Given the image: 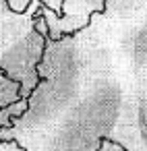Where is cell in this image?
<instances>
[{"label": "cell", "instance_id": "1", "mask_svg": "<svg viewBox=\"0 0 147 151\" xmlns=\"http://www.w3.org/2000/svg\"><path fill=\"white\" fill-rule=\"evenodd\" d=\"M17 15L35 11L50 40L75 35L106 11V0H2Z\"/></svg>", "mask_w": 147, "mask_h": 151}, {"label": "cell", "instance_id": "2", "mask_svg": "<svg viewBox=\"0 0 147 151\" xmlns=\"http://www.w3.org/2000/svg\"><path fill=\"white\" fill-rule=\"evenodd\" d=\"M97 151H128V149H126V147H122L120 143L112 141V139H102V143H99Z\"/></svg>", "mask_w": 147, "mask_h": 151}, {"label": "cell", "instance_id": "3", "mask_svg": "<svg viewBox=\"0 0 147 151\" xmlns=\"http://www.w3.org/2000/svg\"><path fill=\"white\" fill-rule=\"evenodd\" d=\"M17 147V143H13V141H2L0 139V151H11V149H15Z\"/></svg>", "mask_w": 147, "mask_h": 151}]
</instances>
